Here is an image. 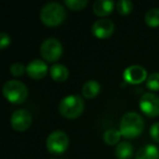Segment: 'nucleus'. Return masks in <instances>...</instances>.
I'll return each instance as SVG.
<instances>
[{
  "instance_id": "nucleus-1",
  "label": "nucleus",
  "mask_w": 159,
  "mask_h": 159,
  "mask_svg": "<svg viewBox=\"0 0 159 159\" xmlns=\"http://www.w3.org/2000/svg\"><path fill=\"white\" fill-rule=\"evenodd\" d=\"M144 120L141 115L131 111L126 112L120 121V133L125 139H135L144 130Z\"/></svg>"
},
{
  "instance_id": "nucleus-2",
  "label": "nucleus",
  "mask_w": 159,
  "mask_h": 159,
  "mask_svg": "<svg viewBox=\"0 0 159 159\" xmlns=\"http://www.w3.org/2000/svg\"><path fill=\"white\" fill-rule=\"evenodd\" d=\"M40 21L48 27H56L63 23L66 18V12L63 6L57 2H49L40 10Z\"/></svg>"
},
{
  "instance_id": "nucleus-3",
  "label": "nucleus",
  "mask_w": 159,
  "mask_h": 159,
  "mask_svg": "<svg viewBox=\"0 0 159 159\" xmlns=\"http://www.w3.org/2000/svg\"><path fill=\"white\" fill-rule=\"evenodd\" d=\"M3 96L9 102L13 105H20L26 100L29 96L27 86L18 80H10L3 85Z\"/></svg>"
},
{
  "instance_id": "nucleus-4",
  "label": "nucleus",
  "mask_w": 159,
  "mask_h": 159,
  "mask_svg": "<svg viewBox=\"0 0 159 159\" xmlns=\"http://www.w3.org/2000/svg\"><path fill=\"white\" fill-rule=\"evenodd\" d=\"M84 111V100L79 95H69L59 104V112L66 119H76Z\"/></svg>"
},
{
  "instance_id": "nucleus-5",
  "label": "nucleus",
  "mask_w": 159,
  "mask_h": 159,
  "mask_svg": "<svg viewBox=\"0 0 159 159\" xmlns=\"http://www.w3.org/2000/svg\"><path fill=\"white\" fill-rule=\"evenodd\" d=\"M47 149L50 154L61 155L69 147V137L63 131H53L49 134L46 141Z\"/></svg>"
},
{
  "instance_id": "nucleus-6",
  "label": "nucleus",
  "mask_w": 159,
  "mask_h": 159,
  "mask_svg": "<svg viewBox=\"0 0 159 159\" xmlns=\"http://www.w3.org/2000/svg\"><path fill=\"white\" fill-rule=\"evenodd\" d=\"M40 56L47 62H56L61 58L63 52V47L61 43L56 38H48L44 40L40 46Z\"/></svg>"
},
{
  "instance_id": "nucleus-7",
  "label": "nucleus",
  "mask_w": 159,
  "mask_h": 159,
  "mask_svg": "<svg viewBox=\"0 0 159 159\" xmlns=\"http://www.w3.org/2000/svg\"><path fill=\"white\" fill-rule=\"evenodd\" d=\"M139 108L147 117L155 118L159 116V97L152 93H146L139 99Z\"/></svg>"
},
{
  "instance_id": "nucleus-8",
  "label": "nucleus",
  "mask_w": 159,
  "mask_h": 159,
  "mask_svg": "<svg viewBox=\"0 0 159 159\" xmlns=\"http://www.w3.org/2000/svg\"><path fill=\"white\" fill-rule=\"evenodd\" d=\"M92 33L96 38L106 39L112 36L115 33V23L106 18L95 21L92 25Z\"/></svg>"
},
{
  "instance_id": "nucleus-9",
  "label": "nucleus",
  "mask_w": 159,
  "mask_h": 159,
  "mask_svg": "<svg viewBox=\"0 0 159 159\" xmlns=\"http://www.w3.org/2000/svg\"><path fill=\"white\" fill-rule=\"evenodd\" d=\"M32 116L26 109H18L11 116V125L18 132H24L31 126Z\"/></svg>"
},
{
  "instance_id": "nucleus-10",
  "label": "nucleus",
  "mask_w": 159,
  "mask_h": 159,
  "mask_svg": "<svg viewBox=\"0 0 159 159\" xmlns=\"http://www.w3.org/2000/svg\"><path fill=\"white\" fill-rule=\"evenodd\" d=\"M147 71L141 66H130L123 72V79L133 85L143 83L147 80Z\"/></svg>"
},
{
  "instance_id": "nucleus-11",
  "label": "nucleus",
  "mask_w": 159,
  "mask_h": 159,
  "mask_svg": "<svg viewBox=\"0 0 159 159\" xmlns=\"http://www.w3.org/2000/svg\"><path fill=\"white\" fill-rule=\"evenodd\" d=\"M26 73L33 80H42L48 73V66L46 62L40 59L32 60L26 66Z\"/></svg>"
},
{
  "instance_id": "nucleus-12",
  "label": "nucleus",
  "mask_w": 159,
  "mask_h": 159,
  "mask_svg": "<svg viewBox=\"0 0 159 159\" xmlns=\"http://www.w3.org/2000/svg\"><path fill=\"white\" fill-rule=\"evenodd\" d=\"M115 6L116 5L112 0H98L94 2L93 12L97 16H100L102 19L104 16H109L113 11Z\"/></svg>"
},
{
  "instance_id": "nucleus-13",
  "label": "nucleus",
  "mask_w": 159,
  "mask_h": 159,
  "mask_svg": "<svg viewBox=\"0 0 159 159\" xmlns=\"http://www.w3.org/2000/svg\"><path fill=\"white\" fill-rule=\"evenodd\" d=\"M50 76L56 82H64L69 77V70L66 66L60 63H55L49 69Z\"/></svg>"
},
{
  "instance_id": "nucleus-14",
  "label": "nucleus",
  "mask_w": 159,
  "mask_h": 159,
  "mask_svg": "<svg viewBox=\"0 0 159 159\" xmlns=\"http://www.w3.org/2000/svg\"><path fill=\"white\" fill-rule=\"evenodd\" d=\"M135 159H159V149L152 144H147L137 150Z\"/></svg>"
},
{
  "instance_id": "nucleus-15",
  "label": "nucleus",
  "mask_w": 159,
  "mask_h": 159,
  "mask_svg": "<svg viewBox=\"0 0 159 159\" xmlns=\"http://www.w3.org/2000/svg\"><path fill=\"white\" fill-rule=\"evenodd\" d=\"M100 92V85L95 80H89L84 83L82 89V94L87 99H93L99 94Z\"/></svg>"
},
{
  "instance_id": "nucleus-16",
  "label": "nucleus",
  "mask_w": 159,
  "mask_h": 159,
  "mask_svg": "<svg viewBox=\"0 0 159 159\" xmlns=\"http://www.w3.org/2000/svg\"><path fill=\"white\" fill-rule=\"evenodd\" d=\"M133 155V146L129 142H121L116 148V156L118 159H131Z\"/></svg>"
},
{
  "instance_id": "nucleus-17",
  "label": "nucleus",
  "mask_w": 159,
  "mask_h": 159,
  "mask_svg": "<svg viewBox=\"0 0 159 159\" xmlns=\"http://www.w3.org/2000/svg\"><path fill=\"white\" fill-rule=\"evenodd\" d=\"M145 23L149 27L156 29L159 27V9L158 8H152L148 10L145 14Z\"/></svg>"
},
{
  "instance_id": "nucleus-18",
  "label": "nucleus",
  "mask_w": 159,
  "mask_h": 159,
  "mask_svg": "<svg viewBox=\"0 0 159 159\" xmlns=\"http://www.w3.org/2000/svg\"><path fill=\"white\" fill-rule=\"evenodd\" d=\"M120 137H121V133L117 129H109L104 133V142L107 145H116L119 143Z\"/></svg>"
},
{
  "instance_id": "nucleus-19",
  "label": "nucleus",
  "mask_w": 159,
  "mask_h": 159,
  "mask_svg": "<svg viewBox=\"0 0 159 159\" xmlns=\"http://www.w3.org/2000/svg\"><path fill=\"white\" fill-rule=\"evenodd\" d=\"M64 5L72 11H81L89 5V1L87 0H66Z\"/></svg>"
},
{
  "instance_id": "nucleus-20",
  "label": "nucleus",
  "mask_w": 159,
  "mask_h": 159,
  "mask_svg": "<svg viewBox=\"0 0 159 159\" xmlns=\"http://www.w3.org/2000/svg\"><path fill=\"white\" fill-rule=\"evenodd\" d=\"M133 3L129 0H120L117 3V11L122 16H128L132 12Z\"/></svg>"
},
{
  "instance_id": "nucleus-21",
  "label": "nucleus",
  "mask_w": 159,
  "mask_h": 159,
  "mask_svg": "<svg viewBox=\"0 0 159 159\" xmlns=\"http://www.w3.org/2000/svg\"><path fill=\"white\" fill-rule=\"evenodd\" d=\"M146 87L152 92L159 91V73H152L146 80Z\"/></svg>"
},
{
  "instance_id": "nucleus-22",
  "label": "nucleus",
  "mask_w": 159,
  "mask_h": 159,
  "mask_svg": "<svg viewBox=\"0 0 159 159\" xmlns=\"http://www.w3.org/2000/svg\"><path fill=\"white\" fill-rule=\"evenodd\" d=\"M25 71H26V68H25L21 62H14V63L10 66V72L16 77L23 75L25 73Z\"/></svg>"
},
{
  "instance_id": "nucleus-23",
  "label": "nucleus",
  "mask_w": 159,
  "mask_h": 159,
  "mask_svg": "<svg viewBox=\"0 0 159 159\" xmlns=\"http://www.w3.org/2000/svg\"><path fill=\"white\" fill-rule=\"evenodd\" d=\"M149 134H150V137H152L155 142L159 143V122H156V123H154L150 126Z\"/></svg>"
},
{
  "instance_id": "nucleus-24",
  "label": "nucleus",
  "mask_w": 159,
  "mask_h": 159,
  "mask_svg": "<svg viewBox=\"0 0 159 159\" xmlns=\"http://www.w3.org/2000/svg\"><path fill=\"white\" fill-rule=\"evenodd\" d=\"M11 44V37L7 33L0 34V49H5Z\"/></svg>"
},
{
  "instance_id": "nucleus-25",
  "label": "nucleus",
  "mask_w": 159,
  "mask_h": 159,
  "mask_svg": "<svg viewBox=\"0 0 159 159\" xmlns=\"http://www.w3.org/2000/svg\"><path fill=\"white\" fill-rule=\"evenodd\" d=\"M51 159H56V158H51Z\"/></svg>"
}]
</instances>
